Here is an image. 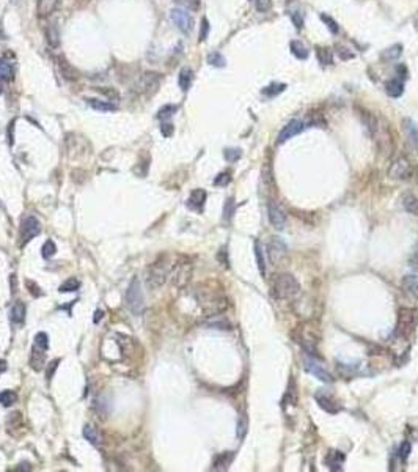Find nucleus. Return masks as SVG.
Returning a JSON list of instances; mask_svg holds the SVG:
<instances>
[{"label": "nucleus", "mask_w": 418, "mask_h": 472, "mask_svg": "<svg viewBox=\"0 0 418 472\" xmlns=\"http://www.w3.org/2000/svg\"><path fill=\"white\" fill-rule=\"evenodd\" d=\"M102 316H104V312H102V310H96V312H95V318H93V321L98 323L99 320H102Z\"/></svg>", "instance_id": "nucleus-59"}, {"label": "nucleus", "mask_w": 418, "mask_h": 472, "mask_svg": "<svg viewBox=\"0 0 418 472\" xmlns=\"http://www.w3.org/2000/svg\"><path fill=\"white\" fill-rule=\"evenodd\" d=\"M197 301L208 316H218L228 307V299L217 290H198Z\"/></svg>", "instance_id": "nucleus-1"}, {"label": "nucleus", "mask_w": 418, "mask_h": 472, "mask_svg": "<svg viewBox=\"0 0 418 472\" xmlns=\"http://www.w3.org/2000/svg\"><path fill=\"white\" fill-rule=\"evenodd\" d=\"M208 33H209V22H208V19H203V21H201V29H200V38H198V41H204V39L208 38Z\"/></svg>", "instance_id": "nucleus-49"}, {"label": "nucleus", "mask_w": 418, "mask_h": 472, "mask_svg": "<svg viewBox=\"0 0 418 472\" xmlns=\"http://www.w3.org/2000/svg\"><path fill=\"white\" fill-rule=\"evenodd\" d=\"M255 257H256V264H258V269H260V274L264 277L266 276V260H264L260 241H255Z\"/></svg>", "instance_id": "nucleus-29"}, {"label": "nucleus", "mask_w": 418, "mask_h": 472, "mask_svg": "<svg viewBox=\"0 0 418 472\" xmlns=\"http://www.w3.org/2000/svg\"><path fill=\"white\" fill-rule=\"evenodd\" d=\"M316 57L322 65H330L332 63V52L329 48H316Z\"/></svg>", "instance_id": "nucleus-39"}, {"label": "nucleus", "mask_w": 418, "mask_h": 472, "mask_svg": "<svg viewBox=\"0 0 418 472\" xmlns=\"http://www.w3.org/2000/svg\"><path fill=\"white\" fill-rule=\"evenodd\" d=\"M16 402H17V394H16L15 390H8V389H6V390L0 392V403H2V406L10 408Z\"/></svg>", "instance_id": "nucleus-30"}, {"label": "nucleus", "mask_w": 418, "mask_h": 472, "mask_svg": "<svg viewBox=\"0 0 418 472\" xmlns=\"http://www.w3.org/2000/svg\"><path fill=\"white\" fill-rule=\"evenodd\" d=\"M46 41L50 48H58L60 46V30L55 22H49L46 27Z\"/></svg>", "instance_id": "nucleus-18"}, {"label": "nucleus", "mask_w": 418, "mask_h": 472, "mask_svg": "<svg viewBox=\"0 0 418 472\" xmlns=\"http://www.w3.org/2000/svg\"><path fill=\"white\" fill-rule=\"evenodd\" d=\"M272 293L277 299H294L301 293V285L291 274H280L272 283Z\"/></svg>", "instance_id": "nucleus-2"}, {"label": "nucleus", "mask_w": 418, "mask_h": 472, "mask_svg": "<svg viewBox=\"0 0 418 472\" xmlns=\"http://www.w3.org/2000/svg\"><path fill=\"white\" fill-rule=\"evenodd\" d=\"M223 156L228 162H236L237 159L242 156V151L239 148H227L223 151Z\"/></svg>", "instance_id": "nucleus-43"}, {"label": "nucleus", "mask_w": 418, "mask_h": 472, "mask_svg": "<svg viewBox=\"0 0 418 472\" xmlns=\"http://www.w3.org/2000/svg\"><path fill=\"white\" fill-rule=\"evenodd\" d=\"M10 320L15 324L24 323V320H25V305H24V302H21V301L15 302V305H13L11 312H10Z\"/></svg>", "instance_id": "nucleus-21"}, {"label": "nucleus", "mask_w": 418, "mask_h": 472, "mask_svg": "<svg viewBox=\"0 0 418 472\" xmlns=\"http://www.w3.org/2000/svg\"><path fill=\"white\" fill-rule=\"evenodd\" d=\"M230 181H231V176H230V174H227V172H225V174H220V175H218L214 179V184L216 186H227Z\"/></svg>", "instance_id": "nucleus-51"}, {"label": "nucleus", "mask_w": 418, "mask_h": 472, "mask_svg": "<svg viewBox=\"0 0 418 472\" xmlns=\"http://www.w3.org/2000/svg\"><path fill=\"white\" fill-rule=\"evenodd\" d=\"M315 397H316L318 404H319L324 411H327V413H330V414H336L338 411L341 409L340 404H338L332 397H329L327 394H324V392H318Z\"/></svg>", "instance_id": "nucleus-15"}, {"label": "nucleus", "mask_w": 418, "mask_h": 472, "mask_svg": "<svg viewBox=\"0 0 418 472\" xmlns=\"http://www.w3.org/2000/svg\"><path fill=\"white\" fill-rule=\"evenodd\" d=\"M303 368L308 371V373H311L313 376H316L318 380H321L324 383H330L332 381V375L329 373V371L326 368H322V365H319L316 361H313V359H305V365H303Z\"/></svg>", "instance_id": "nucleus-14"}, {"label": "nucleus", "mask_w": 418, "mask_h": 472, "mask_svg": "<svg viewBox=\"0 0 418 472\" xmlns=\"http://www.w3.org/2000/svg\"><path fill=\"white\" fill-rule=\"evenodd\" d=\"M233 212H234V202H233V198H230V200H227V203H225L223 217L227 219V221H230V219L233 217Z\"/></svg>", "instance_id": "nucleus-45"}, {"label": "nucleus", "mask_w": 418, "mask_h": 472, "mask_svg": "<svg viewBox=\"0 0 418 472\" xmlns=\"http://www.w3.org/2000/svg\"><path fill=\"white\" fill-rule=\"evenodd\" d=\"M2 91H3V87H2V84H0V95H2Z\"/></svg>", "instance_id": "nucleus-61"}, {"label": "nucleus", "mask_w": 418, "mask_h": 472, "mask_svg": "<svg viewBox=\"0 0 418 472\" xmlns=\"http://www.w3.org/2000/svg\"><path fill=\"white\" fill-rule=\"evenodd\" d=\"M98 91H101V93H104V95H107L109 98H112V96H114V98H117V93L114 91V90H105V88H96Z\"/></svg>", "instance_id": "nucleus-58"}, {"label": "nucleus", "mask_w": 418, "mask_h": 472, "mask_svg": "<svg viewBox=\"0 0 418 472\" xmlns=\"http://www.w3.org/2000/svg\"><path fill=\"white\" fill-rule=\"evenodd\" d=\"M289 48H291V52H293V54L299 60H305V58L308 57V49L305 48V44L301 43V41H291Z\"/></svg>", "instance_id": "nucleus-32"}, {"label": "nucleus", "mask_w": 418, "mask_h": 472, "mask_svg": "<svg viewBox=\"0 0 418 472\" xmlns=\"http://www.w3.org/2000/svg\"><path fill=\"white\" fill-rule=\"evenodd\" d=\"M208 63L211 66H216V68H223L225 63H227V60H225V57L220 54V52H211V54L208 55Z\"/></svg>", "instance_id": "nucleus-36"}, {"label": "nucleus", "mask_w": 418, "mask_h": 472, "mask_svg": "<svg viewBox=\"0 0 418 472\" xmlns=\"http://www.w3.org/2000/svg\"><path fill=\"white\" fill-rule=\"evenodd\" d=\"M126 305L134 315H142L145 310V299L142 285L138 279H132L128 290H126Z\"/></svg>", "instance_id": "nucleus-4"}, {"label": "nucleus", "mask_w": 418, "mask_h": 472, "mask_svg": "<svg viewBox=\"0 0 418 472\" xmlns=\"http://www.w3.org/2000/svg\"><path fill=\"white\" fill-rule=\"evenodd\" d=\"M410 449H412V445H410L409 442H402L401 445V449H400V458L402 461H406L409 455H410Z\"/></svg>", "instance_id": "nucleus-50"}, {"label": "nucleus", "mask_w": 418, "mask_h": 472, "mask_svg": "<svg viewBox=\"0 0 418 472\" xmlns=\"http://www.w3.org/2000/svg\"><path fill=\"white\" fill-rule=\"evenodd\" d=\"M171 21L183 33H189L194 27V17L185 8H175L171 10Z\"/></svg>", "instance_id": "nucleus-9"}, {"label": "nucleus", "mask_w": 418, "mask_h": 472, "mask_svg": "<svg viewBox=\"0 0 418 472\" xmlns=\"http://www.w3.org/2000/svg\"><path fill=\"white\" fill-rule=\"evenodd\" d=\"M175 2L187 11H197L200 8V0H175Z\"/></svg>", "instance_id": "nucleus-42"}, {"label": "nucleus", "mask_w": 418, "mask_h": 472, "mask_svg": "<svg viewBox=\"0 0 418 472\" xmlns=\"http://www.w3.org/2000/svg\"><path fill=\"white\" fill-rule=\"evenodd\" d=\"M60 70H62V74L66 79H69V81H76V79L79 77L77 76V71L72 68V66L68 62H66L65 58H60Z\"/></svg>", "instance_id": "nucleus-34"}, {"label": "nucleus", "mask_w": 418, "mask_h": 472, "mask_svg": "<svg viewBox=\"0 0 418 472\" xmlns=\"http://www.w3.org/2000/svg\"><path fill=\"white\" fill-rule=\"evenodd\" d=\"M88 104L91 105L95 110H101V112H114L118 107L115 104H112L109 101H99V99H87Z\"/></svg>", "instance_id": "nucleus-27"}, {"label": "nucleus", "mask_w": 418, "mask_h": 472, "mask_svg": "<svg viewBox=\"0 0 418 472\" xmlns=\"http://www.w3.org/2000/svg\"><path fill=\"white\" fill-rule=\"evenodd\" d=\"M171 279L176 287H184L192 277V263L187 257H179V260L171 266Z\"/></svg>", "instance_id": "nucleus-6"}, {"label": "nucleus", "mask_w": 418, "mask_h": 472, "mask_svg": "<svg viewBox=\"0 0 418 472\" xmlns=\"http://www.w3.org/2000/svg\"><path fill=\"white\" fill-rule=\"evenodd\" d=\"M13 2H17V0H13Z\"/></svg>", "instance_id": "nucleus-62"}, {"label": "nucleus", "mask_w": 418, "mask_h": 472, "mask_svg": "<svg viewBox=\"0 0 418 472\" xmlns=\"http://www.w3.org/2000/svg\"><path fill=\"white\" fill-rule=\"evenodd\" d=\"M402 128L406 131V134L409 137V140L414 143V147L418 148V126L414 120L410 118H404L402 120Z\"/></svg>", "instance_id": "nucleus-19"}, {"label": "nucleus", "mask_w": 418, "mask_h": 472, "mask_svg": "<svg viewBox=\"0 0 418 472\" xmlns=\"http://www.w3.org/2000/svg\"><path fill=\"white\" fill-rule=\"evenodd\" d=\"M58 364H60L58 359H57V361H52V362L49 364V367H48V373H46V376H48V380H49V381L52 380V376H54L55 370H57V367H58Z\"/></svg>", "instance_id": "nucleus-55"}, {"label": "nucleus", "mask_w": 418, "mask_h": 472, "mask_svg": "<svg viewBox=\"0 0 418 472\" xmlns=\"http://www.w3.org/2000/svg\"><path fill=\"white\" fill-rule=\"evenodd\" d=\"M385 91L387 95L391 98H400L404 91V84L400 79H390V81L385 84Z\"/></svg>", "instance_id": "nucleus-22"}, {"label": "nucleus", "mask_w": 418, "mask_h": 472, "mask_svg": "<svg viewBox=\"0 0 418 472\" xmlns=\"http://www.w3.org/2000/svg\"><path fill=\"white\" fill-rule=\"evenodd\" d=\"M58 0H38V16L48 17L55 11Z\"/></svg>", "instance_id": "nucleus-20"}, {"label": "nucleus", "mask_w": 418, "mask_h": 472, "mask_svg": "<svg viewBox=\"0 0 418 472\" xmlns=\"http://www.w3.org/2000/svg\"><path fill=\"white\" fill-rule=\"evenodd\" d=\"M55 254H57V245H55V243L52 241V239L46 241L43 244V247H41V255L46 258V260H48V258H52Z\"/></svg>", "instance_id": "nucleus-38"}, {"label": "nucleus", "mask_w": 418, "mask_h": 472, "mask_svg": "<svg viewBox=\"0 0 418 472\" xmlns=\"http://www.w3.org/2000/svg\"><path fill=\"white\" fill-rule=\"evenodd\" d=\"M402 207L407 212L414 216H418V198L415 195H410L407 194L406 197L402 198Z\"/></svg>", "instance_id": "nucleus-28"}, {"label": "nucleus", "mask_w": 418, "mask_h": 472, "mask_svg": "<svg viewBox=\"0 0 418 472\" xmlns=\"http://www.w3.org/2000/svg\"><path fill=\"white\" fill-rule=\"evenodd\" d=\"M288 254V247L280 238L274 236L270 239V243L268 245V255L272 264H277L278 262H282Z\"/></svg>", "instance_id": "nucleus-10"}, {"label": "nucleus", "mask_w": 418, "mask_h": 472, "mask_svg": "<svg viewBox=\"0 0 418 472\" xmlns=\"http://www.w3.org/2000/svg\"><path fill=\"white\" fill-rule=\"evenodd\" d=\"M401 54H402V46L401 44H395V46H391V48L384 51L381 57L384 60H387V62H393V60H396Z\"/></svg>", "instance_id": "nucleus-33"}, {"label": "nucleus", "mask_w": 418, "mask_h": 472, "mask_svg": "<svg viewBox=\"0 0 418 472\" xmlns=\"http://www.w3.org/2000/svg\"><path fill=\"white\" fill-rule=\"evenodd\" d=\"M344 461V455L341 452H329L327 464L332 471H341V464Z\"/></svg>", "instance_id": "nucleus-25"}, {"label": "nucleus", "mask_w": 418, "mask_h": 472, "mask_svg": "<svg viewBox=\"0 0 418 472\" xmlns=\"http://www.w3.org/2000/svg\"><path fill=\"white\" fill-rule=\"evenodd\" d=\"M44 350L41 348H38L36 345L33 347L32 350V356H30V365H32V368L33 370H36L39 371L43 368V365H44V353H43Z\"/></svg>", "instance_id": "nucleus-23"}, {"label": "nucleus", "mask_w": 418, "mask_h": 472, "mask_svg": "<svg viewBox=\"0 0 418 472\" xmlns=\"http://www.w3.org/2000/svg\"><path fill=\"white\" fill-rule=\"evenodd\" d=\"M159 84H161V76L157 72L151 71V72H145L140 77V81L137 84V88L142 93H150V91H156Z\"/></svg>", "instance_id": "nucleus-12"}, {"label": "nucleus", "mask_w": 418, "mask_h": 472, "mask_svg": "<svg viewBox=\"0 0 418 472\" xmlns=\"http://www.w3.org/2000/svg\"><path fill=\"white\" fill-rule=\"evenodd\" d=\"M402 290L412 297L418 299V272L417 274H407L402 279Z\"/></svg>", "instance_id": "nucleus-17"}, {"label": "nucleus", "mask_w": 418, "mask_h": 472, "mask_svg": "<svg viewBox=\"0 0 418 472\" xmlns=\"http://www.w3.org/2000/svg\"><path fill=\"white\" fill-rule=\"evenodd\" d=\"M204 202H206V192L203 189H195L190 194L189 200H187V207L194 211H201L204 207Z\"/></svg>", "instance_id": "nucleus-16"}, {"label": "nucleus", "mask_w": 418, "mask_h": 472, "mask_svg": "<svg viewBox=\"0 0 418 472\" xmlns=\"http://www.w3.org/2000/svg\"><path fill=\"white\" fill-rule=\"evenodd\" d=\"M321 19L327 24V27H329V30H330L332 33H338V30H340V29H338V24L334 21V19L329 17V16H326V15H322V16H321Z\"/></svg>", "instance_id": "nucleus-48"}, {"label": "nucleus", "mask_w": 418, "mask_h": 472, "mask_svg": "<svg viewBox=\"0 0 418 472\" xmlns=\"http://www.w3.org/2000/svg\"><path fill=\"white\" fill-rule=\"evenodd\" d=\"M268 216L269 221L272 224V227L277 230H283L286 227V214H284V210L275 202H269L268 205Z\"/></svg>", "instance_id": "nucleus-11"}, {"label": "nucleus", "mask_w": 418, "mask_h": 472, "mask_svg": "<svg viewBox=\"0 0 418 472\" xmlns=\"http://www.w3.org/2000/svg\"><path fill=\"white\" fill-rule=\"evenodd\" d=\"M412 174H414V169L406 157L395 159L388 167V176L391 179H398V181H406V179L412 176Z\"/></svg>", "instance_id": "nucleus-7"}, {"label": "nucleus", "mask_w": 418, "mask_h": 472, "mask_svg": "<svg viewBox=\"0 0 418 472\" xmlns=\"http://www.w3.org/2000/svg\"><path fill=\"white\" fill-rule=\"evenodd\" d=\"M303 128H305V123L301 122V120H291V122L280 131V134H278V143H283V142L289 140V139L296 137L297 134H301Z\"/></svg>", "instance_id": "nucleus-13"}, {"label": "nucleus", "mask_w": 418, "mask_h": 472, "mask_svg": "<svg viewBox=\"0 0 418 472\" xmlns=\"http://www.w3.org/2000/svg\"><path fill=\"white\" fill-rule=\"evenodd\" d=\"M192 79H194V72H192V70L190 68H183L181 72H179V77H178L179 88H181L183 91H187L190 88Z\"/></svg>", "instance_id": "nucleus-24"}, {"label": "nucleus", "mask_w": 418, "mask_h": 472, "mask_svg": "<svg viewBox=\"0 0 418 472\" xmlns=\"http://www.w3.org/2000/svg\"><path fill=\"white\" fill-rule=\"evenodd\" d=\"M418 321V314L414 309H401L398 312V323L395 334L398 337H407L414 332Z\"/></svg>", "instance_id": "nucleus-5"}, {"label": "nucleus", "mask_w": 418, "mask_h": 472, "mask_svg": "<svg viewBox=\"0 0 418 472\" xmlns=\"http://www.w3.org/2000/svg\"><path fill=\"white\" fill-rule=\"evenodd\" d=\"M255 6L260 13H268L272 6V0H255Z\"/></svg>", "instance_id": "nucleus-46"}, {"label": "nucleus", "mask_w": 418, "mask_h": 472, "mask_svg": "<svg viewBox=\"0 0 418 472\" xmlns=\"http://www.w3.org/2000/svg\"><path fill=\"white\" fill-rule=\"evenodd\" d=\"M291 21H293V24L296 25V29L297 30H301L302 29V25H303V17L302 15L299 11H294L293 15H291Z\"/></svg>", "instance_id": "nucleus-52"}, {"label": "nucleus", "mask_w": 418, "mask_h": 472, "mask_svg": "<svg viewBox=\"0 0 418 472\" xmlns=\"http://www.w3.org/2000/svg\"><path fill=\"white\" fill-rule=\"evenodd\" d=\"M176 110H178V105H175V104H167V105H164L162 109H159L157 118L159 120H168L171 115L175 114Z\"/></svg>", "instance_id": "nucleus-40"}, {"label": "nucleus", "mask_w": 418, "mask_h": 472, "mask_svg": "<svg viewBox=\"0 0 418 472\" xmlns=\"http://www.w3.org/2000/svg\"><path fill=\"white\" fill-rule=\"evenodd\" d=\"M79 288H81V282H79L77 279L71 277L66 282H63L62 285H60L58 291H60V293H69V291H77Z\"/></svg>", "instance_id": "nucleus-35"}, {"label": "nucleus", "mask_w": 418, "mask_h": 472, "mask_svg": "<svg viewBox=\"0 0 418 472\" xmlns=\"http://www.w3.org/2000/svg\"><path fill=\"white\" fill-rule=\"evenodd\" d=\"M35 345L38 348H41V350H48L49 348V337L46 332H39V334H36L35 337Z\"/></svg>", "instance_id": "nucleus-44"}, {"label": "nucleus", "mask_w": 418, "mask_h": 472, "mask_svg": "<svg viewBox=\"0 0 418 472\" xmlns=\"http://www.w3.org/2000/svg\"><path fill=\"white\" fill-rule=\"evenodd\" d=\"M41 233V224L36 217L29 216L22 221V230H21V244H29L35 236Z\"/></svg>", "instance_id": "nucleus-8"}, {"label": "nucleus", "mask_w": 418, "mask_h": 472, "mask_svg": "<svg viewBox=\"0 0 418 472\" xmlns=\"http://www.w3.org/2000/svg\"><path fill=\"white\" fill-rule=\"evenodd\" d=\"M336 52H338V55H340L343 60H349V58H352L354 57V54H352V52H348V49L346 48H341V46H336Z\"/></svg>", "instance_id": "nucleus-56"}, {"label": "nucleus", "mask_w": 418, "mask_h": 472, "mask_svg": "<svg viewBox=\"0 0 418 472\" xmlns=\"http://www.w3.org/2000/svg\"><path fill=\"white\" fill-rule=\"evenodd\" d=\"M231 460H233V454L231 452H227V454H222V455H218L216 458V461H214V471H227L228 466H230V463Z\"/></svg>", "instance_id": "nucleus-26"}, {"label": "nucleus", "mask_w": 418, "mask_h": 472, "mask_svg": "<svg viewBox=\"0 0 418 472\" xmlns=\"http://www.w3.org/2000/svg\"><path fill=\"white\" fill-rule=\"evenodd\" d=\"M170 264L167 262V257H159L154 263L150 264V268L147 271V283L148 287L156 290L159 287L167 282V277L170 276Z\"/></svg>", "instance_id": "nucleus-3"}, {"label": "nucleus", "mask_w": 418, "mask_h": 472, "mask_svg": "<svg viewBox=\"0 0 418 472\" xmlns=\"http://www.w3.org/2000/svg\"><path fill=\"white\" fill-rule=\"evenodd\" d=\"M25 285H27V287L30 288L29 291H30V293H32V296H36V297H39V296L43 295V293H41V290H39V287H38V285H35V283H33L32 280H27V282H25Z\"/></svg>", "instance_id": "nucleus-53"}, {"label": "nucleus", "mask_w": 418, "mask_h": 472, "mask_svg": "<svg viewBox=\"0 0 418 472\" xmlns=\"http://www.w3.org/2000/svg\"><path fill=\"white\" fill-rule=\"evenodd\" d=\"M84 436L87 437V441H90L91 444H99V441H101V436H99L98 430L95 427H91V425H87V427L84 428Z\"/></svg>", "instance_id": "nucleus-37"}, {"label": "nucleus", "mask_w": 418, "mask_h": 472, "mask_svg": "<svg viewBox=\"0 0 418 472\" xmlns=\"http://www.w3.org/2000/svg\"><path fill=\"white\" fill-rule=\"evenodd\" d=\"M245 427H247V422H245V419H241V420H239V425H237V436L239 437H242L245 435Z\"/></svg>", "instance_id": "nucleus-57"}, {"label": "nucleus", "mask_w": 418, "mask_h": 472, "mask_svg": "<svg viewBox=\"0 0 418 472\" xmlns=\"http://www.w3.org/2000/svg\"><path fill=\"white\" fill-rule=\"evenodd\" d=\"M173 124H171V123H162V126H161V132H162V136H165V137H170L171 134H173Z\"/></svg>", "instance_id": "nucleus-54"}, {"label": "nucleus", "mask_w": 418, "mask_h": 472, "mask_svg": "<svg viewBox=\"0 0 418 472\" xmlns=\"http://www.w3.org/2000/svg\"><path fill=\"white\" fill-rule=\"evenodd\" d=\"M209 328H214V329H231V324L227 320H211L208 323Z\"/></svg>", "instance_id": "nucleus-47"}, {"label": "nucleus", "mask_w": 418, "mask_h": 472, "mask_svg": "<svg viewBox=\"0 0 418 472\" xmlns=\"http://www.w3.org/2000/svg\"><path fill=\"white\" fill-rule=\"evenodd\" d=\"M284 88H286V85H284V84H270L269 87L263 88V95H266V96H277L278 93H282Z\"/></svg>", "instance_id": "nucleus-41"}, {"label": "nucleus", "mask_w": 418, "mask_h": 472, "mask_svg": "<svg viewBox=\"0 0 418 472\" xmlns=\"http://www.w3.org/2000/svg\"><path fill=\"white\" fill-rule=\"evenodd\" d=\"M13 77H15V70H13V66L6 62V60H0V79L10 82V81H13Z\"/></svg>", "instance_id": "nucleus-31"}, {"label": "nucleus", "mask_w": 418, "mask_h": 472, "mask_svg": "<svg viewBox=\"0 0 418 472\" xmlns=\"http://www.w3.org/2000/svg\"><path fill=\"white\" fill-rule=\"evenodd\" d=\"M5 370H6V362H5V361H2V359H0V375H2Z\"/></svg>", "instance_id": "nucleus-60"}]
</instances>
